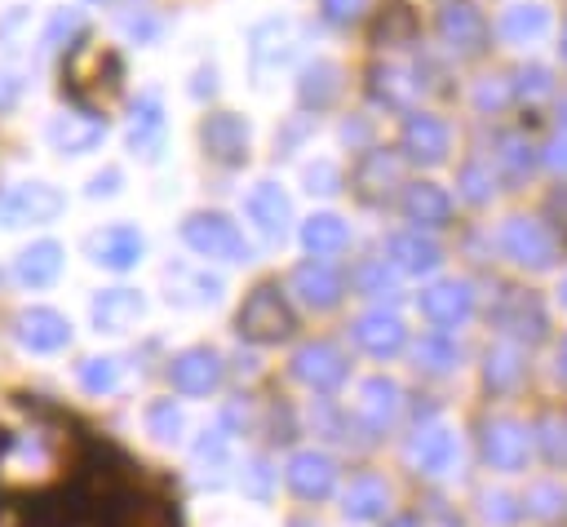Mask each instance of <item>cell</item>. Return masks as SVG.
I'll return each mask as SVG.
<instances>
[{
  "label": "cell",
  "instance_id": "obj_1",
  "mask_svg": "<svg viewBox=\"0 0 567 527\" xmlns=\"http://www.w3.org/2000/svg\"><path fill=\"white\" fill-rule=\"evenodd\" d=\"M120 58L111 53V49H102V44H84V49H75L71 58H66V93L75 97V102H106L115 89H120Z\"/></svg>",
  "mask_w": 567,
  "mask_h": 527
},
{
  "label": "cell",
  "instance_id": "obj_2",
  "mask_svg": "<svg viewBox=\"0 0 567 527\" xmlns=\"http://www.w3.org/2000/svg\"><path fill=\"white\" fill-rule=\"evenodd\" d=\"M239 332L248 337V341H257V345H275V341H284L292 328H297V319H292V310H288V301H284V292L275 288V283H261V288H252L248 292V301L239 306Z\"/></svg>",
  "mask_w": 567,
  "mask_h": 527
},
{
  "label": "cell",
  "instance_id": "obj_3",
  "mask_svg": "<svg viewBox=\"0 0 567 527\" xmlns=\"http://www.w3.org/2000/svg\"><path fill=\"white\" fill-rule=\"evenodd\" d=\"M182 239L199 252V257H217V261H248L252 248L239 235V226L221 213H190L182 221Z\"/></svg>",
  "mask_w": 567,
  "mask_h": 527
},
{
  "label": "cell",
  "instance_id": "obj_4",
  "mask_svg": "<svg viewBox=\"0 0 567 527\" xmlns=\"http://www.w3.org/2000/svg\"><path fill=\"white\" fill-rule=\"evenodd\" d=\"M66 208V195L49 182H18L0 190V226H31V221H53Z\"/></svg>",
  "mask_w": 567,
  "mask_h": 527
},
{
  "label": "cell",
  "instance_id": "obj_5",
  "mask_svg": "<svg viewBox=\"0 0 567 527\" xmlns=\"http://www.w3.org/2000/svg\"><path fill=\"white\" fill-rule=\"evenodd\" d=\"M13 337L31 354H53V350L71 345V319L62 310H53V306H27L13 319Z\"/></svg>",
  "mask_w": 567,
  "mask_h": 527
},
{
  "label": "cell",
  "instance_id": "obj_6",
  "mask_svg": "<svg viewBox=\"0 0 567 527\" xmlns=\"http://www.w3.org/2000/svg\"><path fill=\"white\" fill-rule=\"evenodd\" d=\"M492 323L496 328H505L509 337H518V341H540L545 337V306H540V297L536 292H523V288H505L501 297H496V306H492Z\"/></svg>",
  "mask_w": 567,
  "mask_h": 527
},
{
  "label": "cell",
  "instance_id": "obj_7",
  "mask_svg": "<svg viewBox=\"0 0 567 527\" xmlns=\"http://www.w3.org/2000/svg\"><path fill=\"white\" fill-rule=\"evenodd\" d=\"M346 354L332 345V341H306L297 354H292V376L301 381V385H310V390H319V394H328V390H337L341 381H346Z\"/></svg>",
  "mask_w": 567,
  "mask_h": 527
},
{
  "label": "cell",
  "instance_id": "obj_8",
  "mask_svg": "<svg viewBox=\"0 0 567 527\" xmlns=\"http://www.w3.org/2000/svg\"><path fill=\"white\" fill-rule=\"evenodd\" d=\"M284 483H288L301 500H323V496H332V487H337V461H332L328 452H315V447L292 452L288 465H284Z\"/></svg>",
  "mask_w": 567,
  "mask_h": 527
},
{
  "label": "cell",
  "instance_id": "obj_9",
  "mask_svg": "<svg viewBox=\"0 0 567 527\" xmlns=\"http://www.w3.org/2000/svg\"><path fill=\"white\" fill-rule=\"evenodd\" d=\"M199 142L208 151V159L226 164V168H239L248 159V124L230 111H213L204 124H199Z\"/></svg>",
  "mask_w": 567,
  "mask_h": 527
},
{
  "label": "cell",
  "instance_id": "obj_10",
  "mask_svg": "<svg viewBox=\"0 0 567 527\" xmlns=\"http://www.w3.org/2000/svg\"><path fill=\"white\" fill-rule=\"evenodd\" d=\"M501 244H505V252H509L518 266H532V270H545V266H554V257H558L549 230H545L540 221H532V217H509Z\"/></svg>",
  "mask_w": 567,
  "mask_h": 527
},
{
  "label": "cell",
  "instance_id": "obj_11",
  "mask_svg": "<svg viewBox=\"0 0 567 527\" xmlns=\"http://www.w3.org/2000/svg\"><path fill=\"white\" fill-rule=\"evenodd\" d=\"M527 447H532V438H527V430L518 421L496 416V421L483 425V461L492 469H505V474L523 469L527 465Z\"/></svg>",
  "mask_w": 567,
  "mask_h": 527
},
{
  "label": "cell",
  "instance_id": "obj_12",
  "mask_svg": "<svg viewBox=\"0 0 567 527\" xmlns=\"http://www.w3.org/2000/svg\"><path fill=\"white\" fill-rule=\"evenodd\" d=\"M456 434L447 425H421L412 438H408V465L416 474H447L456 465Z\"/></svg>",
  "mask_w": 567,
  "mask_h": 527
},
{
  "label": "cell",
  "instance_id": "obj_13",
  "mask_svg": "<svg viewBox=\"0 0 567 527\" xmlns=\"http://www.w3.org/2000/svg\"><path fill=\"white\" fill-rule=\"evenodd\" d=\"M244 213H248V221H252L270 244H279V239L288 235L292 204H288V195H284L275 182H257V186L248 190V199H244Z\"/></svg>",
  "mask_w": 567,
  "mask_h": 527
},
{
  "label": "cell",
  "instance_id": "obj_14",
  "mask_svg": "<svg viewBox=\"0 0 567 527\" xmlns=\"http://www.w3.org/2000/svg\"><path fill=\"white\" fill-rule=\"evenodd\" d=\"M142 252H146V244L137 235V226H124V221H115L89 239V257L106 270H133L142 261Z\"/></svg>",
  "mask_w": 567,
  "mask_h": 527
},
{
  "label": "cell",
  "instance_id": "obj_15",
  "mask_svg": "<svg viewBox=\"0 0 567 527\" xmlns=\"http://www.w3.org/2000/svg\"><path fill=\"white\" fill-rule=\"evenodd\" d=\"M97 332H128L146 314V297L137 288H102L89 306Z\"/></svg>",
  "mask_w": 567,
  "mask_h": 527
},
{
  "label": "cell",
  "instance_id": "obj_16",
  "mask_svg": "<svg viewBox=\"0 0 567 527\" xmlns=\"http://www.w3.org/2000/svg\"><path fill=\"white\" fill-rule=\"evenodd\" d=\"M168 381H173V390H182V394H208V390H217V381H221V359H217L208 345H190V350H182V354L168 363Z\"/></svg>",
  "mask_w": 567,
  "mask_h": 527
},
{
  "label": "cell",
  "instance_id": "obj_17",
  "mask_svg": "<svg viewBox=\"0 0 567 527\" xmlns=\"http://www.w3.org/2000/svg\"><path fill=\"white\" fill-rule=\"evenodd\" d=\"M470 310H474V292H470V283H461V279L434 283V288L421 292V314H425L430 323H439V328H461V323L470 319Z\"/></svg>",
  "mask_w": 567,
  "mask_h": 527
},
{
  "label": "cell",
  "instance_id": "obj_18",
  "mask_svg": "<svg viewBox=\"0 0 567 527\" xmlns=\"http://www.w3.org/2000/svg\"><path fill=\"white\" fill-rule=\"evenodd\" d=\"M62 244L58 239H35L13 257V279L22 288H49L62 275Z\"/></svg>",
  "mask_w": 567,
  "mask_h": 527
},
{
  "label": "cell",
  "instance_id": "obj_19",
  "mask_svg": "<svg viewBox=\"0 0 567 527\" xmlns=\"http://www.w3.org/2000/svg\"><path fill=\"white\" fill-rule=\"evenodd\" d=\"M354 341H359L368 354L390 359V354H399V350H403L408 328H403V319H399V314H390V310H368V314H359V319H354Z\"/></svg>",
  "mask_w": 567,
  "mask_h": 527
},
{
  "label": "cell",
  "instance_id": "obj_20",
  "mask_svg": "<svg viewBox=\"0 0 567 527\" xmlns=\"http://www.w3.org/2000/svg\"><path fill=\"white\" fill-rule=\"evenodd\" d=\"M292 292L310 306V310H332L341 301V275L328 266V261H301L292 270Z\"/></svg>",
  "mask_w": 567,
  "mask_h": 527
},
{
  "label": "cell",
  "instance_id": "obj_21",
  "mask_svg": "<svg viewBox=\"0 0 567 527\" xmlns=\"http://www.w3.org/2000/svg\"><path fill=\"white\" fill-rule=\"evenodd\" d=\"M403 151L416 164H443L447 159V124L434 115H408L403 124Z\"/></svg>",
  "mask_w": 567,
  "mask_h": 527
},
{
  "label": "cell",
  "instance_id": "obj_22",
  "mask_svg": "<svg viewBox=\"0 0 567 527\" xmlns=\"http://www.w3.org/2000/svg\"><path fill=\"white\" fill-rule=\"evenodd\" d=\"M403 407V390L390 381V376H368L359 385V399H354V412L372 425V430H385Z\"/></svg>",
  "mask_w": 567,
  "mask_h": 527
},
{
  "label": "cell",
  "instance_id": "obj_23",
  "mask_svg": "<svg viewBox=\"0 0 567 527\" xmlns=\"http://www.w3.org/2000/svg\"><path fill=\"white\" fill-rule=\"evenodd\" d=\"M292 53H297V27H292V22L275 18V22H261V27L252 31V66H257V71H275V66H284Z\"/></svg>",
  "mask_w": 567,
  "mask_h": 527
},
{
  "label": "cell",
  "instance_id": "obj_24",
  "mask_svg": "<svg viewBox=\"0 0 567 527\" xmlns=\"http://www.w3.org/2000/svg\"><path fill=\"white\" fill-rule=\"evenodd\" d=\"M102 137H106V120H97V115H58V120L49 124V142H53V151H62V155H84V151H93Z\"/></svg>",
  "mask_w": 567,
  "mask_h": 527
},
{
  "label": "cell",
  "instance_id": "obj_25",
  "mask_svg": "<svg viewBox=\"0 0 567 527\" xmlns=\"http://www.w3.org/2000/svg\"><path fill=\"white\" fill-rule=\"evenodd\" d=\"M390 186H399V155L394 151H368L354 168V190L368 204H381L390 195Z\"/></svg>",
  "mask_w": 567,
  "mask_h": 527
},
{
  "label": "cell",
  "instance_id": "obj_26",
  "mask_svg": "<svg viewBox=\"0 0 567 527\" xmlns=\"http://www.w3.org/2000/svg\"><path fill=\"white\" fill-rule=\"evenodd\" d=\"M439 31L456 53H478L483 40H487V22L474 4H447L443 18H439Z\"/></svg>",
  "mask_w": 567,
  "mask_h": 527
},
{
  "label": "cell",
  "instance_id": "obj_27",
  "mask_svg": "<svg viewBox=\"0 0 567 527\" xmlns=\"http://www.w3.org/2000/svg\"><path fill=\"white\" fill-rule=\"evenodd\" d=\"M159 142H164V102H159V93H142L128 115V146L137 155H155Z\"/></svg>",
  "mask_w": 567,
  "mask_h": 527
},
{
  "label": "cell",
  "instance_id": "obj_28",
  "mask_svg": "<svg viewBox=\"0 0 567 527\" xmlns=\"http://www.w3.org/2000/svg\"><path fill=\"white\" fill-rule=\"evenodd\" d=\"M385 505H390V487H385L377 474H359V478H350V487L341 492V514L354 518V523L381 518Z\"/></svg>",
  "mask_w": 567,
  "mask_h": 527
},
{
  "label": "cell",
  "instance_id": "obj_29",
  "mask_svg": "<svg viewBox=\"0 0 567 527\" xmlns=\"http://www.w3.org/2000/svg\"><path fill=\"white\" fill-rule=\"evenodd\" d=\"M385 252H390V261H394L399 270H408V275H430V270L443 261V257H439V244L425 239L421 230H399V235H390Z\"/></svg>",
  "mask_w": 567,
  "mask_h": 527
},
{
  "label": "cell",
  "instance_id": "obj_30",
  "mask_svg": "<svg viewBox=\"0 0 567 527\" xmlns=\"http://www.w3.org/2000/svg\"><path fill=\"white\" fill-rule=\"evenodd\" d=\"M403 213H408V221H416V226H447L452 199H447V190L434 186V182H412V186L403 190Z\"/></svg>",
  "mask_w": 567,
  "mask_h": 527
},
{
  "label": "cell",
  "instance_id": "obj_31",
  "mask_svg": "<svg viewBox=\"0 0 567 527\" xmlns=\"http://www.w3.org/2000/svg\"><path fill=\"white\" fill-rule=\"evenodd\" d=\"M297 93H301V106H315V111H323L337 93H341V66L337 62H310L306 71H301V84H297Z\"/></svg>",
  "mask_w": 567,
  "mask_h": 527
},
{
  "label": "cell",
  "instance_id": "obj_32",
  "mask_svg": "<svg viewBox=\"0 0 567 527\" xmlns=\"http://www.w3.org/2000/svg\"><path fill=\"white\" fill-rule=\"evenodd\" d=\"M301 244H306L315 257H328V252H341V248L350 244V230H346V221H341L337 213H315V217H306V226H301Z\"/></svg>",
  "mask_w": 567,
  "mask_h": 527
},
{
  "label": "cell",
  "instance_id": "obj_33",
  "mask_svg": "<svg viewBox=\"0 0 567 527\" xmlns=\"http://www.w3.org/2000/svg\"><path fill=\"white\" fill-rule=\"evenodd\" d=\"M545 27H549V13H545L540 4H509V9H505V18H501V35H505V40H514V44L536 40Z\"/></svg>",
  "mask_w": 567,
  "mask_h": 527
},
{
  "label": "cell",
  "instance_id": "obj_34",
  "mask_svg": "<svg viewBox=\"0 0 567 527\" xmlns=\"http://www.w3.org/2000/svg\"><path fill=\"white\" fill-rule=\"evenodd\" d=\"M416 89H421V80H412L403 66H377L372 71V93L390 106H408L416 97Z\"/></svg>",
  "mask_w": 567,
  "mask_h": 527
},
{
  "label": "cell",
  "instance_id": "obj_35",
  "mask_svg": "<svg viewBox=\"0 0 567 527\" xmlns=\"http://www.w3.org/2000/svg\"><path fill=\"white\" fill-rule=\"evenodd\" d=\"M412 35H416V18H412V9L399 4V0L377 18V31H372V40H377L381 49H385V44H390V49H394V44H408Z\"/></svg>",
  "mask_w": 567,
  "mask_h": 527
},
{
  "label": "cell",
  "instance_id": "obj_36",
  "mask_svg": "<svg viewBox=\"0 0 567 527\" xmlns=\"http://www.w3.org/2000/svg\"><path fill=\"white\" fill-rule=\"evenodd\" d=\"M146 430H151L155 443H177L182 430H186L182 407H177L173 399H151V403H146Z\"/></svg>",
  "mask_w": 567,
  "mask_h": 527
},
{
  "label": "cell",
  "instance_id": "obj_37",
  "mask_svg": "<svg viewBox=\"0 0 567 527\" xmlns=\"http://www.w3.org/2000/svg\"><path fill=\"white\" fill-rule=\"evenodd\" d=\"M483 376H487L492 390H514L518 376H523V359H518V350H514V345H492V350H487V368H483Z\"/></svg>",
  "mask_w": 567,
  "mask_h": 527
},
{
  "label": "cell",
  "instance_id": "obj_38",
  "mask_svg": "<svg viewBox=\"0 0 567 527\" xmlns=\"http://www.w3.org/2000/svg\"><path fill=\"white\" fill-rule=\"evenodd\" d=\"M75 376H80V385H84L89 394H111V390L120 385V359L93 354V359H84V363L75 368Z\"/></svg>",
  "mask_w": 567,
  "mask_h": 527
},
{
  "label": "cell",
  "instance_id": "obj_39",
  "mask_svg": "<svg viewBox=\"0 0 567 527\" xmlns=\"http://www.w3.org/2000/svg\"><path fill=\"white\" fill-rule=\"evenodd\" d=\"M456 345L447 341V337H421L416 341V368H425V372H452L456 368Z\"/></svg>",
  "mask_w": 567,
  "mask_h": 527
},
{
  "label": "cell",
  "instance_id": "obj_40",
  "mask_svg": "<svg viewBox=\"0 0 567 527\" xmlns=\"http://www.w3.org/2000/svg\"><path fill=\"white\" fill-rule=\"evenodd\" d=\"M230 434H226V425H213V430H204L199 438H195V465H208V469H221L226 465V443Z\"/></svg>",
  "mask_w": 567,
  "mask_h": 527
},
{
  "label": "cell",
  "instance_id": "obj_41",
  "mask_svg": "<svg viewBox=\"0 0 567 527\" xmlns=\"http://www.w3.org/2000/svg\"><path fill=\"white\" fill-rule=\"evenodd\" d=\"M75 31H80V13H75V9H58V13L49 18L44 35H40V53H53V49H62V44H66Z\"/></svg>",
  "mask_w": 567,
  "mask_h": 527
},
{
  "label": "cell",
  "instance_id": "obj_42",
  "mask_svg": "<svg viewBox=\"0 0 567 527\" xmlns=\"http://www.w3.org/2000/svg\"><path fill=\"white\" fill-rule=\"evenodd\" d=\"M501 164H505V173H509L514 182H523V177L536 168V155H532V146H527V142L505 137V142H501Z\"/></svg>",
  "mask_w": 567,
  "mask_h": 527
},
{
  "label": "cell",
  "instance_id": "obj_43",
  "mask_svg": "<svg viewBox=\"0 0 567 527\" xmlns=\"http://www.w3.org/2000/svg\"><path fill=\"white\" fill-rule=\"evenodd\" d=\"M483 518L487 523H518L523 518V500L509 496V492H483Z\"/></svg>",
  "mask_w": 567,
  "mask_h": 527
},
{
  "label": "cell",
  "instance_id": "obj_44",
  "mask_svg": "<svg viewBox=\"0 0 567 527\" xmlns=\"http://www.w3.org/2000/svg\"><path fill=\"white\" fill-rule=\"evenodd\" d=\"M558 505H563V492H558L554 483H536V487L523 496V514H532V518H554Z\"/></svg>",
  "mask_w": 567,
  "mask_h": 527
},
{
  "label": "cell",
  "instance_id": "obj_45",
  "mask_svg": "<svg viewBox=\"0 0 567 527\" xmlns=\"http://www.w3.org/2000/svg\"><path fill=\"white\" fill-rule=\"evenodd\" d=\"M354 279H359V288H363V292H372V297L394 292V270L385 266V257H381V261H363Z\"/></svg>",
  "mask_w": 567,
  "mask_h": 527
},
{
  "label": "cell",
  "instance_id": "obj_46",
  "mask_svg": "<svg viewBox=\"0 0 567 527\" xmlns=\"http://www.w3.org/2000/svg\"><path fill=\"white\" fill-rule=\"evenodd\" d=\"M239 483H244V492L248 496H257V500H266L270 496V483H275V469L261 461V456H252L248 465H244V474H239Z\"/></svg>",
  "mask_w": 567,
  "mask_h": 527
},
{
  "label": "cell",
  "instance_id": "obj_47",
  "mask_svg": "<svg viewBox=\"0 0 567 527\" xmlns=\"http://www.w3.org/2000/svg\"><path fill=\"white\" fill-rule=\"evenodd\" d=\"M461 195H465L470 204H483V199L492 195V173H487L483 164H465V168H461Z\"/></svg>",
  "mask_w": 567,
  "mask_h": 527
},
{
  "label": "cell",
  "instance_id": "obj_48",
  "mask_svg": "<svg viewBox=\"0 0 567 527\" xmlns=\"http://www.w3.org/2000/svg\"><path fill=\"white\" fill-rule=\"evenodd\" d=\"M306 186H310V190H319V195H332V190L341 186L337 164H328V159H323V164H310V168H306Z\"/></svg>",
  "mask_w": 567,
  "mask_h": 527
},
{
  "label": "cell",
  "instance_id": "obj_49",
  "mask_svg": "<svg viewBox=\"0 0 567 527\" xmlns=\"http://www.w3.org/2000/svg\"><path fill=\"white\" fill-rule=\"evenodd\" d=\"M514 89L523 97H540V93H549V71L545 66H523L518 80H514Z\"/></svg>",
  "mask_w": 567,
  "mask_h": 527
},
{
  "label": "cell",
  "instance_id": "obj_50",
  "mask_svg": "<svg viewBox=\"0 0 567 527\" xmlns=\"http://www.w3.org/2000/svg\"><path fill=\"white\" fill-rule=\"evenodd\" d=\"M563 434H567V425H558V421H545L540 425V447H545L549 461H563L567 456V438Z\"/></svg>",
  "mask_w": 567,
  "mask_h": 527
},
{
  "label": "cell",
  "instance_id": "obj_51",
  "mask_svg": "<svg viewBox=\"0 0 567 527\" xmlns=\"http://www.w3.org/2000/svg\"><path fill=\"white\" fill-rule=\"evenodd\" d=\"M505 97H509V84H505V80H501V75H487V80H483V84H478V93H474V102H478V106H483V111H487V106H492V111H496V106H501V102H505Z\"/></svg>",
  "mask_w": 567,
  "mask_h": 527
},
{
  "label": "cell",
  "instance_id": "obj_52",
  "mask_svg": "<svg viewBox=\"0 0 567 527\" xmlns=\"http://www.w3.org/2000/svg\"><path fill=\"white\" fill-rule=\"evenodd\" d=\"M18 97H22V75L9 71V66H0V111H9Z\"/></svg>",
  "mask_w": 567,
  "mask_h": 527
},
{
  "label": "cell",
  "instance_id": "obj_53",
  "mask_svg": "<svg viewBox=\"0 0 567 527\" xmlns=\"http://www.w3.org/2000/svg\"><path fill=\"white\" fill-rule=\"evenodd\" d=\"M323 13H328V22H350L363 13V0H323Z\"/></svg>",
  "mask_w": 567,
  "mask_h": 527
},
{
  "label": "cell",
  "instance_id": "obj_54",
  "mask_svg": "<svg viewBox=\"0 0 567 527\" xmlns=\"http://www.w3.org/2000/svg\"><path fill=\"white\" fill-rule=\"evenodd\" d=\"M120 190V168H106V173H93L89 177V195L102 199V195H115Z\"/></svg>",
  "mask_w": 567,
  "mask_h": 527
},
{
  "label": "cell",
  "instance_id": "obj_55",
  "mask_svg": "<svg viewBox=\"0 0 567 527\" xmlns=\"http://www.w3.org/2000/svg\"><path fill=\"white\" fill-rule=\"evenodd\" d=\"M545 164H549L554 173H563V177H567V137H554V142L545 146Z\"/></svg>",
  "mask_w": 567,
  "mask_h": 527
},
{
  "label": "cell",
  "instance_id": "obj_56",
  "mask_svg": "<svg viewBox=\"0 0 567 527\" xmlns=\"http://www.w3.org/2000/svg\"><path fill=\"white\" fill-rule=\"evenodd\" d=\"M545 208H549V217H554V226H558V230L567 235V190H554Z\"/></svg>",
  "mask_w": 567,
  "mask_h": 527
},
{
  "label": "cell",
  "instance_id": "obj_57",
  "mask_svg": "<svg viewBox=\"0 0 567 527\" xmlns=\"http://www.w3.org/2000/svg\"><path fill=\"white\" fill-rule=\"evenodd\" d=\"M213 80H217V71H213V66H199V75H195V93H204V89L213 93V89H217Z\"/></svg>",
  "mask_w": 567,
  "mask_h": 527
},
{
  "label": "cell",
  "instance_id": "obj_58",
  "mask_svg": "<svg viewBox=\"0 0 567 527\" xmlns=\"http://www.w3.org/2000/svg\"><path fill=\"white\" fill-rule=\"evenodd\" d=\"M558 372L567 376V337H563V350H558Z\"/></svg>",
  "mask_w": 567,
  "mask_h": 527
},
{
  "label": "cell",
  "instance_id": "obj_59",
  "mask_svg": "<svg viewBox=\"0 0 567 527\" xmlns=\"http://www.w3.org/2000/svg\"><path fill=\"white\" fill-rule=\"evenodd\" d=\"M390 527H421V523H416V518H394Z\"/></svg>",
  "mask_w": 567,
  "mask_h": 527
},
{
  "label": "cell",
  "instance_id": "obj_60",
  "mask_svg": "<svg viewBox=\"0 0 567 527\" xmlns=\"http://www.w3.org/2000/svg\"><path fill=\"white\" fill-rule=\"evenodd\" d=\"M288 527H315V523H306V518H292V523H288Z\"/></svg>",
  "mask_w": 567,
  "mask_h": 527
},
{
  "label": "cell",
  "instance_id": "obj_61",
  "mask_svg": "<svg viewBox=\"0 0 567 527\" xmlns=\"http://www.w3.org/2000/svg\"><path fill=\"white\" fill-rule=\"evenodd\" d=\"M558 297H563V306H567V279H563V288H558Z\"/></svg>",
  "mask_w": 567,
  "mask_h": 527
},
{
  "label": "cell",
  "instance_id": "obj_62",
  "mask_svg": "<svg viewBox=\"0 0 567 527\" xmlns=\"http://www.w3.org/2000/svg\"><path fill=\"white\" fill-rule=\"evenodd\" d=\"M563 58H567V27H563Z\"/></svg>",
  "mask_w": 567,
  "mask_h": 527
},
{
  "label": "cell",
  "instance_id": "obj_63",
  "mask_svg": "<svg viewBox=\"0 0 567 527\" xmlns=\"http://www.w3.org/2000/svg\"><path fill=\"white\" fill-rule=\"evenodd\" d=\"M558 115H563V128H567V102H563V111H558Z\"/></svg>",
  "mask_w": 567,
  "mask_h": 527
}]
</instances>
